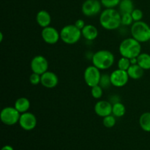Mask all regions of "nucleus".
<instances>
[{
  "label": "nucleus",
  "mask_w": 150,
  "mask_h": 150,
  "mask_svg": "<svg viewBox=\"0 0 150 150\" xmlns=\"http://www.w3.org/2000/svg\"><path fill=\"white\" fill-rule=\"evenodd\" d=\"M122 15L114 8H106L100 16L101 26L107 30H115L122 25Z\"/></svg>",
  "instance_id": "nucleus-1"
},
{
  "label": "nucleus",
  "mask_w": 150,
  "mask_h": 150,
  "mask_svg": "<svg viewBox=\"0 0 150 150\" xmlns=\"http://www.w3.org/2000/svg\"><path fill=\"white\" fill-rule=\"evenodd\" d=\"M119 51L122 57L128 59L136 58L142 53L141 42L133 38H126L120 43Z\"/></svg>",
  "instance_id": "nucleus-2"
},
{
  "label": "nucleus",
  "mask_w": 150,
  "mask_h": 150,
  "mask_svg": "<svg viewBox=\"0 0 150 150\" xmlns=\"http://www.w3.org/2000/svg\"><path fill=\"white\" fill-rule=\"evenodd\" d=\"M115 58L112 53L108 50H100L95 52L92 57L94 66L100 70L109 69L114 64Z\"/></svg>",
  "instance_id": "nucleus-3"
},
{
  "label": "nucleus",
  "mask_w": 150,
  "mask_h": 150,
  "mask_svg": "<svg viewBox=\"0 0 150 150\" xmlns=\"http://www.w3.org/2000/svg\"><path fill=\"white\" fill-rule=\"evenodd\" d=\"M132 38L139 42H146L150 40V26L142 21L134 22L130 29Z\"/></svg>",
  "instance_id": "nucleus-4"
},
{
  "label": "nucleus",
  "mask_w": 150,
  "mask_h": 150,
  "mask_svg": "<svg viewBox=\"0 0 150 150\" xmlns=\"http://www.w3.org/2000/svg\"><path fill=\"white\" fill-rule=\"evenodd\" d=\"M81 36V30L76 27L75 24L64 26L60 31V39L68 45H73L79 42Z\"/></svg>",
  "instance_id": "nucleus-5"
},
{
  "label": "nucleus",
  "mask_w": 150,
  "mask_h": 150,
  "mask_svg": "<svg viewBox=\"0 0 150 150\" xmlns=\"http://www.w3.org/2000/svg\"><path fill=\"white\" fill-rule=\"evenodd\" d=\"M21 113L15 107H5L0 114V119L6 125H14L19 122Z\"/></svg>",
  "instance_id": "nucleus-6"
},
{
  "label": "nucleus",
  "mask_w": 150,
  "mask_h": 150,
  "mask_svg": "<svg viewBox=\"0 0 150 150\" xmlns=\"http://www.w3.org/2000/svg\"><path fill=\"white\" fill-rule=\"evenodd\" d=\"M100 69L94 65L89 66L86 68L83 74V78L86 84L91 88L98 85L101 78V73Z\"/></svg>",
  "instance_id": "nucleus-7"
},
{
  "label": "nucleus",
  "mask_w": 150,
  "mask_h": 150,
  "mask_svg": "<svg viewBox=\"0 0 150 150\" xmlns=\"http://www.w3.org/2000/svg\"><path fill=\"white\" fill-rule=\"evenodd\" d=\"M101 6L102 4L99 0H86L82 4V13L87 17L97 16L100 12Z\"/></svg>",
  "instance_id": "nucleus-8"
},
{
  "label": "nucleus",
  "mask_w": 150,
  "mask_h": 150,
  "mask_svg": "<svg viewBox=\"0 0 150 150\" xmlns=\"http://www.w3.org/2000/svg\"><path fill=\"white\" fill-rule=\"evenodd\" d=\"M30 67L32 73L42 75L48 71V62L43 56H35L31 61Z\"/></svg>",
  "instance_id": "nucleus-9"
},
{
  "label": "nucleus",
  "mask_w": 150,
  "mask_h": 150,
  "mask_svg": "<svg viewBox=\"0 0 150 150\" xmlns=\"http://www.w3.org/2000/svg\"><path fill=\"white\" fill-rule=\"evenodd\" d=\"M110 78L111 85L116 87H122L127 84L130 77L127 71L117 69L110 74Z\"/></svg>",
  "instance_id": "nucleus-10"
},
{
  "label": "nucleus",
  "mask_w": 150,
  "mask_h": 150,
  "mask_svg": "<svg viewBox=\"0 0 150 150\" xmlns=\"http://www.w3.org/2000/svg\"><path fill=\"white\" fill-rule=\"evenodd\" d=\"M37 122L38 121H37V118L35 114L29 111L21 114L18 122L21 127L28 131L35 129L37 126Z\"/></svg>",
  "instance_id": "nucleus-11"
},
{
  "label": "nucleus",
  "mask_w": 150,
  "mask_h": 150,
  "mask_svg": "<svg viewBox=\"0 0 150 150\" xmlns=\"http://www.w3.org/2000/svg\"><path fill=\"white\" fill-rule=\"evenodd\" d=\"M41 37L44 42L47 44L54 45L56 44L60 39V32L57 31V29L52 26H47L42 28L41 32Z\"/></svg>",
  "instance_id": "nucleus-12"
},
{
  "label": "nucleus",
  "mask_w": 150,
  "mask_h": 150,
  "mask_svg": "<svg viewBox=\"0 0 150 150\" xmlns=\"http://www.w3.org/2000/svg\"><path fill=\"white\" fill-rule=\"evenodd\" d=\"M113 105L106 100H99L95 105V112L100 117H105L112 114Z\"/></svg>",
  "instance_id": "nucleus-13"
},
{
  "label": "nucleus",
  "mask_w": 150,
  "mask_h": 150,
  "mask_svg": "<svg viewBox=\"0 0 150 150\" xmlns=\"http://www.w3.org/2000/svg\"><path fill=\"white\" fill-rule=\"evenodd\" d=\"M41 84L47 89H53L56 87L59 83L58 76L54 73L46 71L41 75Z\"/></svg>",
  "instance_id": "nucleus-14"
},
{
  "label": "nucleus",
  "mask_w": 150,
  "mask_h": 150,
  "mask_svg": "<svg viewBox=\"0 0 150 150\" xmlns=\"http://www.w3.org/2000/svg\"><path fill=\"white\" fill-rule=\"evenodd\" d=\"M36 21L40 27L45 28L49 26L51 22V15L46 10H40L36 16Z\"/></svg>",
  "instance_id": "nucleus-15"
},
{
  "label": "nucleus",
  "mask_w": 150,
  "mask_h": 150,
  "mask_svg": "<svg viewBox=\"0 0 150 150\" xmlns=\"http://www.w3.org/2000/svg\"><path fill=\"white\" fill-rule=\"evenodd\" d=\"M82 36L89 41L94 40L98 36V29L95 26L91 24L86 25L81 30Z\"/></svg>",
  "instance_id": "nucleus-16"
},
{
  "label": "nucleus",
  "mask_w": 150,
  "mask_h": 150,
  "mask_svg": "<svg viewBox=\"0 0 150 150\" xmlns=\"http://www.w3.org/2000/svg\"><path fill=\"white\" fill-rule=\"evenodd\" d=\"M127 72L130 79L137 80V79H141L143 76L144 70L138 64H131L130 67L128 68V70H127Z\"/></svg>",
  "instance_id": "nucleus-17"
},
{
  "label": "nucleus",
  "mask_w": 150,
  "mask_h": 150,
  "mask_svg": "<svg viewBox=\"0 0 150 150\" xmlns=\"http://www.w3.org/2000/svg\"><path fill=\"white\" fill-rule=\"evenodd\" d=\"M14 107L21 114L27 112L30 108V101L26 98H19L15 102Z\"/></svg>",
  "instance_id": "nucleus-18"
},
{
  "label": "nucleus",
  "mask_w": 150,
  "mask_h": 150,
  "mask_svg": "<svg viewBox=\"0 0 150 150\" xmlns=\"http://www.w3.org/2000/svg\"><path fill=\"white\" fill-rule=\"evenodd\" d=\"M137 64L144 70H150V55L146 53H141L137 57Z\"/></svg>",
  "instance_id": "nucleus-19"
},
{
  "label": "nucleus",
  "mask_w": 150,
  "mask_h": 150,
  "mask_svg": "<svg viewBox=\"0 0 150 150\" xmlns=\"http://www.w3.org/2000/svg\"><path fill=\"white\" fill-rule=\"evenodd\" d=\"M119 8L121 14L124 13H131L134 10V4L132 0H121Z\"/></svg>",
  "instance_id": "nucleus-20"
},
{
  "label": "nucleus",
  "mask_w": 150,
  "mask_h": 150,
  "mask_svg": "<svg viewBox=\"0 0 150 150\" xmlns=\"http://www.w3.org/2000/svg\"><path fill=\"white\" fill-rule=\"evenodd\" d=\"M141 128L146 132H150V112H145L139 118Z\"/></svg>",
  "instance_id": "nucleus-21"
},
{
  "label": "nucleus",
  "mask_w": 150,
  "mask_h": 150,
  "mask_svg": "<svg viewBox=\"0 0 150 150\" xmlns=\"http://www.w3.org/2000/svg\"><path fill=\"white\" fill-rule=\"evenodd\" d=\"M125 106L120 102H116L113 104L112 114L117 118L122 117L125 114Z\"/></svg>",
  "instance_id": "nucleus-22"
},
{
  "label": "nucleus",
  "mask_w": 150,
  "mask_h": 150,
  "mask_svg": "<svg viewBox=\"0 0 150 150\" xmlns=\"http://www.w3.org/2000/svg\"><path fill=\"white\" fill-rule=\"evenodd\" d=\"M130 65H131V63H130V59L123 57H122L121 58L119 59L118 63H117L118 69L122 70H125V71H127V70H128V68L130 67Z\"/></svg>",
  "instance_id": "nucleus-23"
},
{
  "label": "nucleus",
  "mask_w": 150,
  "mask_h": 150,
  "mask_svg": "<svg viewBox=\"0 0 150 150\" xmlns=\"http://www.w3.org/2000/svg\"><path fill=\"white\" fill-rule=\"evenodd\" d=\"M116 117H114L113 114L108 115L107 117H103V124L107 128H111L116 125Z\"/></svg>",
  "instance_id": "nucleus-24"
},
{
  "label": "nucleus",
  "mask_w": 150,
  "mask_h": 150,
  "mask_svg": "<svg viewBox=\"0 0 150 150\" xmlns=\"http://www.w3.org/2000/svg\"><path fill=\"white\" fill-rule=\"evenodd\" d=\"M111 84V82L110 75L108 74L101 75V78L99 83L100 86L103 89H107V88L109 87V86Z\"/></svg>",
  "instance_id": "nucleus-25"
},
{
  "label": "nucleus",
  "mask_w": 150,
  "mask_h": 150,
  "mask_svg": "<svg viewBox=\"0 0 150 150\" xmlns=\"http://www.w3.org/2000/svg\"><path fill=\"white\" fill-rule=\"evenodd\" d=\"M121 23L123 26H130V25H133L134 23L133 17H132L131 13H124V14H121Z\"/></svg>",
  "instance_id": "nucleus-26"
},
{
  "label": "nucleus",
  "mask_w": 150,
  "mask_h": 150,
  "mask_svg": "<svg viewBox=\"0 0 150 150\" xmlns=\"http://www.w3.org/2000/svg\"><path fill=\"white\" fill-rule=\"evenodd\" d=\"M103 88L99 84L92 87L91 94H92V96L94 98H95V99H100V98H101V97L103 96Z\"/></svg>",
  "instance_id": "nucleus-27"
},
{
  "label": "nucleus",
  "mask_w": 150,
  "mask_h": 150,
  "mask_svg": "<svg viewBox=\"0 0 150 150\" xmlns=\"http://www.w3.org/2000/svg\"><path fill=\"white\" fill-rule=\"evenodd\" d=\"M103 7L105 8H114L119 5L121 0H100Z\"/></svg>",
  "instance_id": "nucleus-28"
},
{
  "label": "nucleus",
  "mask_w": 150,
  "mask_h": 150,
  "mask_svg": "<svg viewBox=\"0 0 150 150\" xmlns=\"http://www.w3.org/2000/svg\"><path fill=\"white\" fill-rule=\"evenodd\" d=\"M131 15L134 22L142 21V18H143V12L140 9H134L131 13Z\"/></svg>",
  "instance_id": "nucleus-29"
},
{
  "label": "nucleus",
  "mask_w": 150,
  "mask_h": 150,
  "mask_svg": "<svg viewBox=\"0 0 150 150\" xmlns=\"http://www.w3.org/2000/svg\"><path fill=\"white\" fill-rule=\"evenodd\" d=\"M29 81L32 85H38L41 81V75L32 73L29 76Z\"/></svg>",
  "instance_id": "nucleus-30"
},
{
  "label": "nucleus",
  "mask_w": 150,
  "mask_h": 150,
  "mask_svg": "<svg viewBox=\"0 0 150 150\" xmlns=\"http://www.w3.org/2000/svg\"><path fill=\"white\" fill-rule=\"evenodd\" d=\"M74 24L76 27L79 28V29H81V30H82V29H83V28L86 26V25H85V23H84V21L82 20V19H78L77 21H76V22H75Z\"/></svg>",
  "instance_id": "nucleus-31"
},
{
  "label": "nucleus",
  "mask_w": 150,
  "mask_h": 150,
  "mask_svg": "<svg viewBox=\"0 0 150 150\" xmlns=\"http://www.w3.org/2000/svg\"><path fill=\"white\" fill-rule=\"evenodd\" d=\"M1 150H14V149H13V148L11 146H9V145H6V146H3V147L1 148Z\"/></svg>",
  "instance_id": "nucleus-32"
},
{
  "label": "nucleus",
  "mask_w": 150,
  "mask_h": 150,
  "mask_svg": "<svg viewBox=\"0 0 150 150\" xmlns=\"http://www.w3.org/2000/svg\"><path fill=\"white\" fill-rule=\"evenodd\" d=\"M130 63H131V64H137V57H136V58L130 59Z\"/></svg>",
  "instance_id": "nucleus-33"
},
{
  "label": "nucleus",
  "mask_w": 150,
  "mask_h": 150,
  "mask_svg": "<svg viewBox=\"0 0 150 150\" xmlns=\"http://www.w3.org/2000/svg\"><path fill=\"white\" fill-rule=\"evenodd\" d=\"M0 36H1V38H0V42H1V41L3 40V34H2V32H1V33H0Z\"/></svg>",
  "instance_id": "nucleus-34"
}]
</instances>
